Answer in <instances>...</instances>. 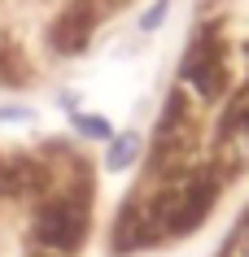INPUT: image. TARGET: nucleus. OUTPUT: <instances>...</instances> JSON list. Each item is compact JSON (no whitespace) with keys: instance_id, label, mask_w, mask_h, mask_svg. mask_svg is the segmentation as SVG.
Listing matches in <instances>:
<instances>
[{"instance_id":"obj_1","label":"nucleus","mask_w":249,"mask_h":257,"mask_svg":"<svg viewBox=\"0 0 249 257\" xmlns=\"http://www.w3.org/2000/svg\"><path fill=\"white\" fill-rule=\"evenodd\" d=\"M83 231H88V205L74 201V196L44 201L40 214H35V240L48 253H70L83 240Z\"/></svg>"},{"instance_id":"obj_2","label":"nucleus","mask_w":249,"mask_h":257,"mask_svg":"<svg viewBox=\"0 0 249 257\" xmlns=\"http://www.w3.org/2000/svg\"><path fill=\"white\" fill-rule=\"evenodd\" d=\"M184 83H193V92H197V96H214V92L223 87V61H219V53L210 48V40H201L193 53H188Z\"/></svg>"},{"instance_id":"obj_3","label":"nucleus","mask_w":249,"mask_h":257,"mask_svg":"<svg viewBox=\"0 0 249 257\" xmlns=\"http://www.w3.org/2000/svg\"><path fill=\"white\" fill-rule=\"evenodd\" d=\"M92 18H97V0H79V5H74V9H70V14L61 18V22H57L53 44L61 48V53H66V48H79V44H83V35L92 31V27H88Z\"/></svg>"},{"instance_id":"obj_4","label":"nucleus","mask_w":249,"mask_h":257,"mask_svg":"<svg viewBox=\"0 0 249 257\" xmlns=\"http://www.w3.org/2000/svg\"><path fill=\"white\" fill-rule=\"evenodd\" d=\"M35 179H40L35 166H27V162H5V166H0V196H22Z\"/></svg>"},{"instance_id":"obj_5","label":"nucleus","mask_w":249,"mask_h":257,"mask_svg":"<svg viewBox=\"0 0 249 257\" xmlns=\"http://www.w3.org/2000/svg\"><path fill=\"white\" fill-rule=\"evenodd\" d=\"M136 149H140V140H131V136H127V140H118V144H114V153H110V162H114V166H123Z\"/></svg>"},{"instance_id":"obj_6","label":"nucleus","mask_w":249,"mask_h":257,"mask_svg":"<svg viewBox=\"0 0 249 257\" xmlns=\"http://www.w3.org/2000/svg\"><path fill=\"white\" fill-rule=\"evenodd\" d=\"M83 131H88V136H110V126L97 122V118H83Z\"/></svg>"},{"instance_id":"obj_7","label":"nucleus","mask_w":249,"mask_h":257,"mask_svg":"<svg viewBox=\"0 0 249 257\" xmlns=\"http://www.w3.org/2000/svg\"><path fill=\"white\" fill-rule=\"evenodd\" d=\"M236 257H249V227L236 235Z\"/></svg>"}]
</instances>
